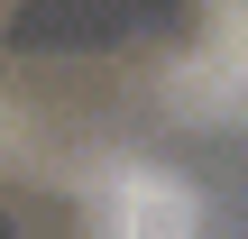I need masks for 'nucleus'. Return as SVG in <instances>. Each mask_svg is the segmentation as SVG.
Returning <instances> with one entry per match:
<instances>
[{"mask_svg": "<svg viewBox=\"0 0 248 239\" xmlns=\"http://www.w3.org/2000/svg\"><path fill=\"white\" fill-rule=\"evenodd\" d=\"M83 239H202V193L175 175V166H147V157H120L83 212Z\"/></svg>", "mask_w": 248, "mask_h": 239, "instance_id": "1", "label": "nucleus"}, {"mask_svg": "<svg viewBox=\"0 0 248 239\" xmlns=\"http://www.w3.org/2000/svg\"><path fill=\"white\" fill-rule=\"evenodd\" d=\"M166 101L184 120H230V111H248V0H212L202 9V37L175 55Z\"/></svg>", "mask_w": 248, "mask_h": 239, "instance_id": "2", "label": "nucleus"}]
</instances>
